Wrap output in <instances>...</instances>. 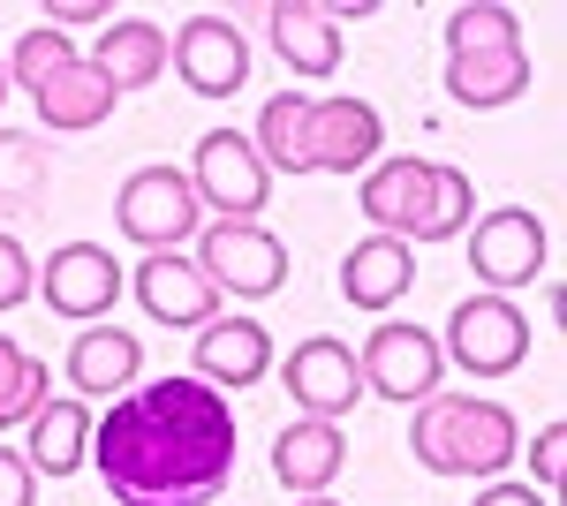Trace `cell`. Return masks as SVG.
<instances>
[{
  "mask_svg": "<svg viewBox=\"0 0 567 506\" xmlns=\"http://www.w3.org/2000/svg\"><path fill=\"white\" fill-rule=\"evenodd\" d=\"M235 468V416L213 385L159 379L99 416V476L122 506H205Z\"/></svg>",
  "mask_w": 567,
  "mask_h": 506,
  "instance_id": "1",
  "label": "cell"
},
{
  "mask_svg": "<svg viewBox=\"0 0 567 506\" xmlns=\"http://www.w3.org/2000/svg\"><path fill=\"white\" fill-rule=\"evenodd\" d=\"M379 152V114L363 99H326L310 106L296 91L265 99L258 114V159H272L280 174H355Z\"/></svg>",
  "mask_w": 567,
  "mask_h": 506,
  "instance_id": "2",
  "label": "cell"
},
{
  "mask_svg": "<svg viewBox=\"0 0 567 506\" xmlns=\"http://www.w3.org/2000/svg\"><path fill=\"white\" fill-rule=\"evenodd\" d=\"M470 174L462 167H432V159H386V167L363 174V219L393 235V242H446V235H462V219H470Z\"/></svg>",
  "mask_w": 567,
  "mask_h": 506,
  "instance_id": "3",
  "label": "cell"
},
{
  "mask_svg": "<svg viewBox=\"0 0 567 506\" xmlns=\"http://www.w3.org/2000/svg\"><path fill=\"white\" fill-rule=\"evenodd\" d=\"M416 462L432 476H499L515 462V416L499 401H470V393H432L416 409V431H409Z\"/></svg>",
  "mask_w": 567,
  "mask_h": 506,
  "instance_id": "4",
  "label": "cell"
},
{
  "mask_svg": "<svg viewBox=\"0 0 567 506\" xmlns=\"http://www.w3.org/2000/svg\"><path fill=\"white\" fill-rule=\"evenodd\" d=\"M439 355H454L470 379H507V371H523V355H529L523 310L507 296L454 302V326H446V348H439Z\"/></svg>",
  "mask_w": 567,
  "mask_h": 506,
  "instance_id": "5",
  "label": "cell"
},
{
  "mask_svg": "<svg viewBox=\"0 0 567 506\" xmlns=\"http://www.w3.org/2000/svg\"><path fill=\"white\" fill-rule=\"evenodd\" d=\"M197 272L213 288H235V296H280L288 250L265 235L258 219H219V227H205V242H197Z\"/></svg>",
  "mask_w": 567,
  "mask_h": 506,
  "instance_id": "6",
  "label": "cell"
},
{
  "mask_svg": "<svg viewBox=\"0 0 567 506\" xmlns=\"http://www.w3.org/2000/svg\"><path fill=\"white\" fill-rule=\"evenodd\" d=\"M114 219H122L130 242H144V257L175 250L182 235H197V189H189V174H175V167H144V174L122 182Z\"/></svg>",
  "mask_w": 567,
  "mask_h": 506,
  "instance_id": "7",
  "label": "cell"
},
{
  "mask_svg": "<svg viewBox=\"0 0 567 506\" xmlns=\"http://www.w3.org/2000/svg\"><path fill=\"white\" fill-rule=\"evenodd\" d=\"M470 272H477L492 296H507V288H529L537 272H545V219L523 205L492 211L477 235H470Z\"/></svg>",
  "mask_w": 567,
  "mask_h": 506,
  "instance_id": "8",
  "label": "cell"
},
{
  "mask_svg": "<svg viewBox=\"0 0 567 506\" xmlns=\"http://www.w3.org/2000/svg\"><path fill=\"white\" fill-rule=\"evenodd\" d=\"M189 189H197V205L227 211V219L265 211V159H258V144L235 136V128H213V136L197 144V174H189Z\"/></svg>",
  "mask_w": 567,
  "mask_h": 506,
  "instance_id": "9",
  "label": "cell"
},
{
  "mask_svg": "<svg viewBox=\"0 0 567 506\" xmlns=\"http://www.w3.org/2000/svg\"><path fill=\"white\" fill-rule=\"evenodd\" d=\"M439 363H446L439 340L416 333V326H379V333L363 340V355H355L363 393H386V401H432Z\"/></svg>",
  "mask_w": 567,
  "mask_h": 506,
  "instance_id": "10",
  "label": "cell"
},
{
  "mask_svg": "<svg viewBox=\"0 0 567 506\" xmlns=\"http://www.w3.org/2000/svg\"><path fill=\"white\" fill-rule=\"evenodd\" d=\"M167 61L182 69V84L197 91V99H227V91H243V76H250V45H243V31L227 16H189L182 39L167 45Z\"/></svg>",
  "mask_w": 567,
  "mask_h": 506,
  "instance_id": "11",
  "label": "cell"
},
{
  "mask_svg": "<svg viewBox=\"0 0 567 506\" xmlns=\"http://www.w3.org/2000/svg\"><path fill=\"white\" fill-rule=\"evenodd\" d=\"M39 288H45V310H53V318H76V326H84V318H106V310H114L122 265L99 250V242H69V250L45 257Z\"/></svg>",
  "mask_w": 567,
  "mask_h": 506,
  "instance_id": "12",
  "label": "cell"
},
{
  "mask_svg": "<svg viewBox=\"0 0 567 506\" xmlns=\"http://www.w3.org/2000/svg\"><path fill=\"white\" fill-rule=\"evenodd\" d=\"M136 302L159 326H213L219 318V288L197 272V257H175V250H152L136 265Z\"/></svg>",
  "mask_w": 567,
  "mask_h": 506,
  "instance_id": "13",
  "label": "cell"
},
{
  "mask_svg": "<svg viewBox=\"0 0 567 506\" xmlns=\"http://www.w3.org/2000/svg\"><path fill=\"white\" fill-rule=\"evenodd\" d=\"M288 393L310 409V423L326 416H349L355 401H363V371H355V355L341 348V340H303L296 355H288Z\"/></svg>",
  "mask_w": 567,
  "mask_h": 506,
  "instance_id": "14",
  "label": "cell"
},
{
  "mask_svg": "<svg viewBox=\"0 0 567 506\" xmlns=\"http://www.w3.org/2000/svg\"><path fill=\"white\" fill-rule=\"evenodd\" d=\"M272 371V333L258 318H213L197 333V385H258Z\"/></svg>",
  "mask_w": 567,
  "mask_h": 506,
  "instance_id": "15",
  "label": "cell"
},
{
  "mask_svg": "<svg viewBox=\"0 0 567 506\" xmlns=\"http://www.w3.org/2000/svg\"><path fill=\"white\" fill-rule=\"evenodd\" d=\"M341 423H288L280 438H272V476L288 484V492H303V499H318L333 476H341Z\"/></svg>",
  "mask_w": 567,
  "mask_h": 506,
  "instance_id": "16",
  "label": "cell"
},
{
  "mask_svg": "<svg viewBox=\"0 0 567 506\" xmlns=\"http://www.w3.org/2000/svg\"><path fill=\"white\" fill-rule=\"evenodd\" d=\"M409 280H416V257H409V242H393V235L355 242L349 265H341V296H349L355 310H386V302H401Z\"/></svg>",
  "mask_w": 567,
  "mask_h": 506,
  "instance_id": "17",
  "label": "cell"
},
{
  "mask_svg": "<svg viewBox=\"0 0 567 506\" xmlns=\"http://www.w3.org/2000/svg\"><path fill=\"white\" fill-rule=\"evenodd\" d=\"M272 45H280V61L296 76H333L341 69V23L326 8H310V0H280L272 8Z\"/></svg>",
  "mask_w": 567,
  "mask_h": 506,
  "instance_id": "18",
  "label": "cell"
},
{
  "mask_svg": "<svg viewBox=\"0 0 567 506\" xmlns=\"http://www.w3.org/2000/svg\"><path fill=\"white\" fill-rule=\"evenodd\" d=\"M446 91L462 106H507L529 91V53L523 45H499V53H454L446 61Z\"/></svg>",
  "mask_w": 567,
  "mask_h": 506,
  "instance_id": "19",
  "label": "cell"
},
{
  "mask_svg": "<svg viewBox=\"0 0 567 506\" xmlns=\"http://www.w3.org/2000/svg\"><path fill=\"white\" fill-rule=\"evenodd\" d=\"M99 76H106V91L122 99V91H144L159 84V69H167V39H159V23H114L106 39H99V61H91Z\"/></svg>",
  "mask_w": 567,
  "mask_h": 506,
  "instance_id": "20",
  "label": "cell"
},
{
  "mask_svg": "<svg viewBox=\"0 0 567 506\" xmlns=\"http://www.w3.org/2000/svg\"><path fill=\"white\" fill-rule=\"evenodd\" d=\"M106 114H114V91H106V76H99L91 61H69V69L39 91V122L45 128H99Z\"/></svg>",
  "mask_w": 567,
  "mask_h": 506,
  "instance_id": "21",
  "label": "cell"
},
{
  "mask_svg": "<svg viewBox=\"0 0 567 506\" xmlns=\"http://www.w3.org/2000/svg\"><path fill=\"white\" fill-rule=\"evenodd\" d=\"M136 363H144L136 333H114V326L76 333V348H69V379H76V393H122V385L136 379Z\"/></svg>",
  "mask_w": 567,
  "mask_h": 506,
  "instance_id": "22",
  "label": "cell"
},
{
  "mask_svg": "<svg viewBox=\"0 0 567 506\" xmlns=\"http://www.w3.org/2000/svg\"><path fill=\"white\" fill-rule=\"evenodd\" d=\"M31 423H39V438H31V454H39V462H31V468L69 476V468L84 462V438H91V409H84V401H45Z\"/></svg>",
  "mask_w": 567,
  "mask_h": 506,
  "instance_id": "23",
  "label": "cell"
},
{
  "mask_svg": "<svg viewBox=\"0 0 567 506\" xmlns=\"http://www.w3.org/2000/svg\"><path fill=\"white\" fill-rule=\"evenodd\" d=\"M45 393H53L45 363H39V355H23L16 340H0V431H8V423H31L45 409Z\"/></svg>",
  "mask_w": 567,
  "mask_h": 506,
  "instance_id": "24",
  "label": "cell"
},
{
  "mask_svg": "<svg viewBox=\"0 0 567 506\" xmlns=\"http://www.w3.org/2000/svg\"><path fill=\"white\" fill-rule=\"evenodd\" d=\"M515 31H523V23H515L507 8H492V0L446 16V45H454V53H499V45H523Z\"/></svg>",
  "mask_w": 567,
  "mask_h": 506,
  "instance_id": "25",
  "label": "cell"
},
{
  "mask_svg": "<svg viewBox=\"0 0 567 506\" xmlns=\"http://www.w3.org/2000/svg\"><path fill=\"white\" fill-rule=\"evenodd\" d=\"M69 61H76V53H69V39H61V31H23V39H16V61H8V69H16V84L39 99V91L53 84V76H61Z\"/></svg>",
  "mask_w": 567,
  "mask_h": 506,
  "instance_id": "26",
  "label": "cell"
},
{
  "mask_svg": "<svg viewBox=\"0 0 567 506\" xmlns=\"http://www.w3.org/2000/svg\"><path fill=\"white\" fill-rule=\"evenodd\" d=\"M45 189V152L39 136H0V205H23Z\"/></svg>",
  "mask_w": 567,
  "mask_h": 506,
  "instance_id": "27",
  "label": "cell"
},
{
  "mask_svg": "<svg viewBox=\"0 0 567 506\" xmlns=\"http://www.w3.org/2000/svg\"><path fill=\"white\" fill-rule=\"evenodd\" d=\"M31 499H39V468H31V454L0 446V506H31Z\"/></svg>",
  "mask_w": 567,
  "mask_h": 506,
  "instance_id": "28",
  "label": "cell"
},
{
  "mask_svg": "<svg viewBox=\"0 0 567 506\" xmlns=\"http://www.w3.org/2000/svg\"><path fill=\"white\" fill-rule=\"evenodd\" d=\"M23 296H31V257L16 235H0V310H16Z\"/></svg>",
  "mask_w": 567,
  "mask_h": 506,
  "instance_id": "29",
  "label": "cell"
},
{
  "mask_svg": "<svg viewBox=\"0 0 567 506\" xmlns=\"http://www.w3.org/2000/svg\"><path fill=\"white\" fill-rule=\"evenodd\" d=\"M529 468H537L545 484H560V468H567V431H560V423H545V431H537V446H529Z\"/></svg>",
  "mask_w": 567,
  "mask_h": 506,
  "instance_id": "30",
  "label": "cell"
},
{
  "mask_svg": "<svg viewBox=\"0 0 567 506\" xmlns=\"http://www.w3.org/2000/svg\"><path fill=\"white\" fill-rule=\"evenodd\" d=\"M45 16H53V23H99V0H53Z\"/></svg>",
  "mask_w": 567,
  "mask_h": 506,
  "instance_id": "31",
  "label": "cell"
},
{
  "mask_svg": "<svg viewBox=\"0 0 567 506\" xmlns=\"http://www.w3.org/2000/svg\"><path fill=\"white\" fill-rule=\"evenodd\" d=\"M477 506H545V499H537V492H523V484H492Z\"/></svg>",
  "mask_w": 567,
  "mask_h": 506,
  "instance_id": "32",
  "label": "cell"
},
{
  "mask_svg": "<svg viewBox=\"0 0 567 506\" xmlns=\"http://www.w3.org/2000/svg\"><path fill=\"white\" fill-rule=\"evenodd\" d=\"M0 99H8V61H0Z\"/></svg>",
  "mask_w": 567,
  "mask_h": 506,
  "instance_id": "33",
  "label": "cell"
},
{
  "mask_svg": "<svg viewBox=\"0 0 567 506\" xmlns=\"http://www.w3.org/2000/svg\"><path fill=\"white\" fill-rule=\"evenodd\" d=\"M303 506H341V499H303Z\"/></svg>",
  "mask_w": 567,
  "mask_h": 506,
  "instance_id": "34",
  "label": "cell"
}]
</instances>
